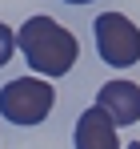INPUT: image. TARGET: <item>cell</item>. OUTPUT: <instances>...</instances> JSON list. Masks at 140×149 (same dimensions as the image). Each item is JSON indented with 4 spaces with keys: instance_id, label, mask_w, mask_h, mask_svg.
Segmentation results:
<instances>
[{
    "instance_id": "cell-2",
    "label": "cell",
    "mask_w": 140,
    "mask_h": 149,
    "mask_svg": "<svg viewBox=\"0 0 140 149\" xmlns=\"http://www.w3.org/2000/svg\"><path fill=\"white\" fill-rule=\"evenodd\" d=\"M56 105V89L48 77H16L0 89V113L12 125H40Z\"/></svg>"
},
{
    "instance_id": "cell-3",
    "label": "cell",
    "mask_w": 140,
    "mask_h": 149,
    "mask_svg": "<svg viewBox=\"0 0 140 149\" xmlns=\"http://www.w3.org/2000/svg\"><path fill=\"white\" fill-rule=\"evenodd\" d=\"M96 52L112 69H132L140 61V28L120 12H100L96 16Z\"/></svg>"
},
{
    "instance_id": "cell-6",
    "label": "cell",
    "mask_w": 140,
    "mask_h": 149,
    "mask_svg": "<svg viewBox=\"0 0 140 149\" xmlns=\"http://www.w3.org/2000/svg\"><path fill=\"white\" fill-rule=\"evenodd\" d=\"M16 52H20V36H16L12 28L0 20V69H4V65H8V61H12Z\"/></svg>"
},
{
    "instance_id": "cell-8",
    "label": "cell",
    "mask_w": 140,
    "mask_h": 149,
    "mask_svg": "<svg viewBox=\"0 0 140 149\" xmlns=\"http://www.w3.org/2000/svg\"><path fill=\"white\" fill-rule=\"evenodd\" d=\"M128 149H140V141H132V145H128Z\"/></svg>"
},
{
    "instance_id": "cell-1",
    "label": "cell",
    "mask_w": 140,
    "mask_h": 149,
    "mask_svg": "<svg viewBox=\"0 0 140 149\" xmlns=\"http://www.w3.org/2000/svg\"><path fill=\"white\" fill-rule=\"evenodd\" d=\"M20 52L28 69L40 77H64L80 56V45L64 24H56L52 16H28L20 24Z\"/></svg>"
},
{
    "instance_id": "cell-7",
    "label": "cell",
    "mask_w": 140,
    "mask_h": 149,
    "mask_svg": "<svg viewBox=\"0 0 140 149\" xmlns=\"http://www.w3.org/2000/svg\"><path fill=\"white\" fill-rule=\"evenodd\" d=\"M68 4H92V0H68Z\"/></svg>"
},
{
    "instance_id": "cell-5",
    "label": "cell",
    "mask_w": 140,
    "mask_h": 149,
    "mask_svg": "<svg viewBox=\"0 0 140 149\" xmlns=\"http://www.w3.org/2000/svg\"><path fill=\"white\" fill-rule=\"evenodd\" d=\"M72 141H76V149H120L116 121H112L100 105L84 109V113L76 117V133H72Z\"/></svg>"
},
{
    "instance_id": "cell-4",
    "label": "cell",
    "mask_w": 140,
    "mask_h": 149,
    "mask_svg": "<svg viewBox=\"0 0 140 149\" xmlns=\"http://www.w3.org/2000/svg\"><path fill=\"white\" fill-rule=\"evenodd\" d=\"M96 105H100V109H104V113H108L120 129H124V125H136V121H140V85H132V81L116 77V81L100 85Z\"/></svg>"
}]
</instances>
